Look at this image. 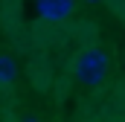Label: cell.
<instances>
[{
    "label": "cell",
    "instance_id": "obj_3",
    "mask_svg": "<svg viewBox=\"0 0 125 122\" xmlns=\"http://www.w3.org/2000/svg\"><path fill=\"white\" fill-rule=\"evenodd\" d=\"M15 76H18V64H15V58H9V55H0V84H9V81H15Z\"/></svg>",
    "mask_w": 125,
    "mask_h": 122
},
{
    "label": "cell",
    "instance_id": "obj_4",
    "mask_svg": "<svg viewBox=\"0 0 125 122\" xmlns=\"http://www.w3.org/2000/svg\"><path fill=\"white\" fill-rule=\"evenodd\" d=\"M21 122H38V119H35V116H23Z\"/></svg>",
    "mask_w": 125,
    "mask_h": 122
},
{
    "label": "cell",
    "instance_id": "obj_5",
    "mask_svg": "<svg viewBox=\"0 0 125 122\" xmlns=\"http://www.w3.org/2000/svg\"><path fill=\"white\" fill-rule=\"evenodd\" d=\"M84 3H99V0H84Z\"/></svg>",
    "mask_w": 125,
    "mask_h": 122
},
{
    "label": "cell",
    "instance_id": "obj_1",
    "mask_svg": "<svg viewBox=\"0 0 125 122\" xmlns=\"http://www.w3.org/2000/svg\"><path fill=\"white\" fill-rule=\"evenodd\" d=\"M108 76V55L102 50H84L79 58H76V79L87 87L102 84Z\"/></svg>",
    "mask_w": 125,
    "mask_h": 122
},
{
    "label": "cell",
    "instance_id": "obj_2",
    "mask_svg": "<svg viewBox=\"0 0 125 122\" xmlns=\"http://www.w3.org/2000/svg\"><path fill=\"white\" fill-rule=\"evenodd\" d=\"M73 6H76V0H38V15L50 23H58L73 15Z\"/></svg>",
    "mask_w": 125,
    "mask_h": 122
}]
</instances>
